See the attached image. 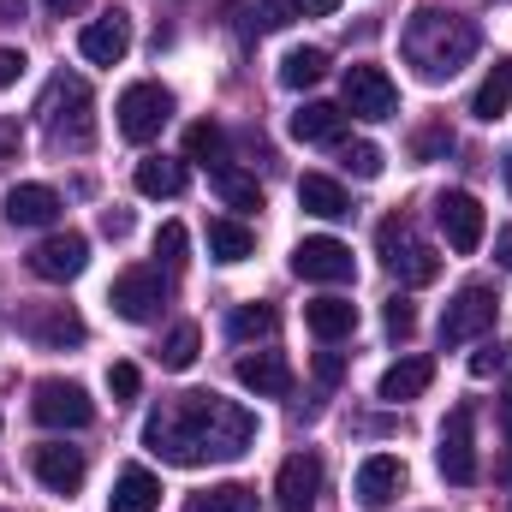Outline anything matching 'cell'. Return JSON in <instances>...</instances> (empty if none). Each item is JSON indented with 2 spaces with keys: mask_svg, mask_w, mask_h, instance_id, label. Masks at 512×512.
<instances>
[{
  "mask_svg": "<svg viewBox=\"0 0 512 512\" xmlns=\"http://www.w3.org/2000/svg\"><path fill=\"white\" fill-rule=\"evenodd\" d=\"M239 387L256 393V399H286L292 393V364L280 352H251V358H239Z\"/></svg>",
  "mask_w": 512,
  "mask_h": 512,
  "instance_id": "d6986e66",
  "label": "cell"
},
{
  "mask_svg": "<svg viewBox=\"0 0 512 512\" xmlns=\"http://www.w3.org/2000/svg\"><path fill=\"white\" fill-rule=\"evenodd\" d=\"M495 310H501L495 286H459L447 298V310H441V346H465V340L489 334L495 328Z\"/></svg>",
  "mask_w": 512,
  "mask_h": 512,
  "instance_id": "5b68a950",
  "label": "cell"
},
{
  "mask_svg": "<svg viewBox=\"0 0 512 512\" xmlns=\"http://www.w3.org/2000/svg\"><path fill=\"white\" fill-rule=\"evenodd\" d=\"M507 185H512V155H507Z\"/></svg>",
  "mask_w": 512,
  "mask_h": 512,
  "instance_id": "f907efd6",
  "label": "cell"
},
{
  "mask_svg": "<svg viewBox=\"0 0 512 512\" xmlns=\"http://www.w3.org/2000/svg\"><path fill=\"white\" fill-rule=\"evenodd\" d=\"M209 185H215V197H221L227 209H262L256 179H251V173H239L233 161H215V167H209Z\"/></svg>",
  "mask_w": 512,
  "mask_h": 512,
  "instance_id": "4316f807",
  "label": "cell"
},
{
  "mask_svg": "<svg viewBox=\"0 0 512 512\" xmlns=\"http://www.w3.org/2000/svg\"><path fill=\"white\" fill-rule=\"evenodd\" d=\"M495 262L512 268V227H501V239H495Z\"/></svg>",
  "mask_w": 512,
  "mask_h": 512,
  "instance_id": "7dc6e473",
  "label": "cell"
},
{
  "mask_svg": "<svg viewBox=\"0 0 512 512\" xmlns=\"http://www.w3.org/2000/svg\"><path fill=\"white\" fill-rule=\"evenodd\" d=\"M0 215L12 227H54L60 221V191L54 185H12L6 203H0Z\"/></svg>",
  "mask_w": 512,
  "mask_h": 512,
  "instance_id": "ac0fdd59",
  "label": "cell"
},
{
  "mask_svg": "<svg viewBox=\"0 0 512 512\" xmlns=\"http://www.w3.org/2000/svg\"><path fill=\"white\" fill-rule=\"evenodd\" d=\"M316 495H322V459L316 453H292L280 465V483H274L280 512H316Z\"/></svg>",
  "mask_w": 512,
  "mask_h": 512,
  "instance_id": "2e32d148",
  "label": "cell"
},
{
  "mask_svg": "<svg viewBox=\"0 0 512 512\" xmlns=\"http://www.w3.org/2000/svg\"><path fill=\"white\" fill-rule=\"evenodd\" d=\"M376 245H382L387 274H399L405 286H429V280L441 274L435 245H423V239H417V227H411L405 215H387L382 227H376Z\"/></svg>",
  "mask_w": 512,
  "mask_h": 512,
  "instance_id": "277c9868",
  "label": "cell"
},
{
  "mask_svg": "<svg viewBox=\"0 0 512 512\" xmlns=\"http://www.w3.org/2000/svg\"><path fill=\"white\" fill-rule=\"evenodd\" d=\"M185 251H191V233H185L179 221H167V227L155 233V256H161L167 268H179V262H185Z\"/></svg>",
  "mask_w": 512,
  "mask_h": 512,
  "instance_id": "d590c367",
  "label": "cell"
},
{
  "mask_svg": "<svg viewBox=\"0 0 512 512\" xmlns=\"http://www.w3.org/2000/svg\"><path fill=\"white\" fill-rule=\"evenodd\" d=\"M161 507V477L143 471V465H126L114 477V495H108V512H155Z\"/></svg>",
  "mask_w": 512,
  "mask_h": 512,
  "instance_id": "ffe728a7",
  "label": "cell"
},
{
  "mask_svg": "<svg viewBox=\"0 0 512 512\" xmlns=\"http://www.w3.org/2000/svg\"><path fill=\"white\" fill-rule=\"evenodd\" d=\"M399 489H405V465L393 459V453H370L364 465H358V507L382 512L399 501Z\"/></svg>",
  "mask_w": 512,
  "mask_h": 512,
  "instance_id": "e0dca14e",
  "label": "cell"
},
{
  "mask_svg": "<svg viewBox=\"0 0 512 512\" xmlns=\"http://www.w3.org/2000/svg\"><path fill=\"white\" fill-rule=\"evenodd\" d=\"M507 108H512V60H495V66H489V78H483V84H477V96H471V114L495 126Z\"/></svg>",
  "mask_w": 512,
  "mask_h": 512,
  "instance_id": "cb8c5ba5",
  "label": "cell"
},
{
  "mask_svg": "<svg viewBox=\"0 0 512 512\" xmlns=\"http://www.w3.org/2000/svg\"><path fill=\"white\" fill-rule=\"evenodd\" d=\"M387 334L393 340H411L417 334V304L411 298H387Z\"/></svg>",
  "mask_w": 512,
  "mask_h": 512,
  "instance_id": "74e56055",
  "label": "cell"
},
{
  "mask_svg": "<svg viewBox=\"0 0 512 512\" xmlns=\"http://www.w3.org/2000/svg\"><path fill=\"white\" fill-rule=\"evenodd\" d=\"M197 346H203L197 322H179V328L161 340V352H155V358H161V370H191V364H197Z\"/></svg>",
  "mask_w": 512,
  "mask_h": 512,
  "instance_id": "d6a6232c",
  "label": "cell"
},
{
  "mask_svg": "<svg viewBox=\"0 0 512 512\" xmlns=\"http://www.w3.org/2000/svg\"><path fill=\"white\" fill-rule=\"evenodd\" d=\"M471 405H453L447 411V423H441V441H435V465H441V477L453 483V489H465V483H477V441H471Z\"/></svg>",
  "mask_w": 512,
  "mask_h": 512,
  "instance_id": "ba28073f",
  "label": "cell"
},
{
  "mask_svg": "<svg viewBox=\"0 0 512 512\" xmlns=\"http://www.w3.org/2000/svg\"><path fill=\"white\" fill-rule=\"evenodd\" d=\"M84 268H90V239L84 233H48L30 251V274L36 280H78Z\"/></svg>",
  "mask_w": 512,
  "mask_h": 512,
  "instance_id": "4fadbf2b",
  "label": "cell"
},
{
  "mask_svg": "<svg viewBox=\"0 0 512 512\" xmlns=\"http://www.w3.org/2000/svg\"><path fill=\"white\" fill-rule=\"evenodd\" d=\"M185 155H191V161H203V167L227 161V131L215 126V120H197V126L185 131Z\"/></svg>",
  "mask_w": 512,
  "mask_h": 512,
  "instance_id": "836d02e7",
  "label": "cell"
},
{
  "mask_svg": "<svg viewBox=\"0 0 512 512\" xmlns=\"http://www.w3.org/2000/svg\"><path fill=\"white\" fill-rule=\"evenodd\" d=\"M42 346H84V322H78V310H66V304H54L48 316H30L24 322Z\"/></svg>",
  "mask_w": 512,
  "mask_h": 512,
  "instance_id": "f1b7e54d",
  "label": "cell"
},
{
  "mask_svg": "<svg viewBox=\"0 0 512 512\" xmlns=\"http://www.w3.org/2000/svg\"><path fill=\"white\" fill-rule=\"evenodd\" d=\"M256 441V417L239 399L221 393H173L143 417V447L167 465H209V459H239Z\"/></svg>",
  "mask_w": 512,
  "mask_h": 512,
  "instance_id": "6da1fadb",
  "label": "cell"
},
{
  "mask_svg": "<svg viewBox=\"0 0 512 512\" xmlns=\"http://www.w3.org/2000/svg\"><path fill=\"white\" fill-rule=\"evenodd\" d=\"M477 48H483L477 18L447 12V6H417V12L405 18V36H399V54L417 66V78H423V84L453 78V72H459Z\"/></svg>",
  "mask_w": 512,
  "mask_h": 512,
  "instance_id": "7a4b0ae2",
  "label": "cell"
},
{
  "mask_svg": "<svg viewBox=\"0 0 512 512\" xmlns=\"http://www.w3.org/2000/svg\"><path fill=\"white\" fill-rule=\"evenodd\" d=\"M298 18V6L292 0H262V30H286Z\"/></svg>",
  "mask_w": 512,
  "mask_h": 512,
  "instance_id": "60d3db41",
  "label": "cell"
},
{
  "mask_svg": "<svg viewBox=\"0 0 512 512\" xmlns=\"http://www.w3.org/2000/svg\"><path fill=\"white\" fill-rule=\"evenodd\" d=\"M102 233H108V239H126L131 233V209H102Z\"/></svg>",
  "mask_w": 512,
  "mask_h": 512,
  "instance_id": "ee69618b",
  "label": "cell"
},
{
  "mask_svg": "<svg viewBox=\"0 0 512 512\" xmlns=\"http://www.w3.org/2000/svg\"><path fill=\"white\" fill-rule=\"evenodd\" d=\"M340 96H346V114H358V120H393L399 114V90L382 66H346Z\"/></svg>",
  "mask_w": 512,
  "mask_h": 512,
  "instance_id": "9c48e42d",
  "label": "cell"
},
{
  "mask_svg": "<svg viewBox=\"0 0 512 512\" xmlns=\"http://www.w3.org/2000/svg\"><path fill=\"white\" fill-rule=\"evenodd\" d=\"M24 66H30V60H24L18 48H0V90H6V84H18V78H24Z\"/></svg>",
  "mask_w": 512,
  "mask_h": 512,
  "instance_id": "b9f144b4",
  "label": "cell"
},
{
  "mask_svg": "<svg viewBox=\"0 0 512 512\" xmlns=\"http://www.w3.org/2000/svg\"><path fill=\"white\" fill-rule=\"evenodd\" d=\"M114 114H120V137L126 143H149V137H161V126L173 120V90L167 84H131Z\"/></svg>",
  "mask_w": 512,
  "mask_h": 512,
  "instance_id": "52a82bcc",
  "label": "cell"
},
{
  "mask_svg": "<svg viewBox=\"0 0 512 512\" xmlns=\"http://www.w3.org/2000/svg\"><path fill=\"white\" fill-rule=\"evenodd\" d=\"M137 191L143 197H179L185 191V161H173V155H149V161H137Z\"/></svg>",
  "mask_w": 512,
  "mask_h": 512,
  "instance_id": "484cf974",
  "label": "cell"
},
{
  "mask_svg": "<svg viewBox=\"0 0 512 512\" xmlns=\"http://www.w3.org/2000/svg\"><path fill=\"white\" fill-rule=\"evenodd\" d=\"M185 512H256V489H245V483H221V489L191 495Z\"/></svg>",
  "mask_w": 512,
  "mask_h": 512,
  "instance_id": "1f68e13d",
  "label": "cell"
},
{
  "mask_svg": "<svg viewBox=\"0 0 512 512\" xmlns=\"http://www.w3.org/2000/svg\"><path fill=\"white\" fill-rule=\"evenodd\" d=\"M78 54L90 60V66H120L131 54V18L126 12H102V18H90L84 30H78Z\"/></svg>",
  "mask_w": 512,
  "mask_h": 512,
  "instance_id": "9a60e30c",
  "label": "cell"
},
{
  "mask_svg": "<svg viewBox=\"0 0 512 512\" xmlns=\"http://www.w3.org/2000/svg\"><path fill=\"white\" fill-rule=\"evenodd\" d=\"M340 376H346V358H340V352H322V358H316V382L334 387Z\"/></svg>",
  "mask_w": 512,
  "mask_h": 512,
  "instance_id": "7bdbcfd3",
  "label": "cell"
},
{
  "mask_svg": "<svg viewBox=\"0 0 512 512\" xmlns=\"http://www.w3.org/2000/svg\"><path fill=\"white\" fill-rule=\"evenodd\" d=\"M501 423H507V441H512V393L501 399Z\"/></svg>",
  "mask_w": 512,
  "mask_h": 512,
  "instance_id": "681fc988",
  "label": "cell"
},
{
  "mask_svg": "<svg viewBox=\"0 0 512 512\" xmlns=\"http://www.w3.org/2000/svg\"><path fill=\"white\" fill-rule=\"evenodd\" d=\"M429 382H435V364H429V358H399L382 376V399L387 405H405V399H417Z\"/></svg>",
  "mask_w": 512,
  "mask_h": 512,
  "instance_id": "d4e9b609",
  "label": "cell"
},
{
  "mask_svg": "<svg viewBox=\"0 0 512 512\" xmlns=\"http://www.w3.org/2000/svg\"><path fill=\"white\" fill-rule=\"evenodd\" d=\"M251 251H256V233L245 221H227V215L209 221V256H215V262H245Z\"/></svg>",
  "mask_w": 512,
  "mask_h": 512,
  "instance_id": "83f0119b",
  "label": "cell"
},
{
  "mask_svg": "<svg viewBox=\"0 0 512 512\" xmlns=\"http://www.w3.org/2000/svg\"><path fill=\"white\" fill-rule=\"evenodd\" d=\"M298 6V18H328V12H340V0H292Z\"/></svg>",
  "mask_w": 512,
  "mask_h": 512,
  "instance_id": "f6af8a7d",
  "label": "cell"
},
{
  "mask_svg": "<svg viewBox=\"0 0 512 512\" xmlns=\"http://www.w3.org/2000/svg\"><path fill=\"white\" fill-rule=\"evenodd\" d=\"M42 131H48V143L54 149H72V155H84L90 143H96V96H90V84L78 78V72H60L48 90H42Z\"/></svg>",
  "mask_w": 512,
  "mask_h": 512,
  "instance_id": "3957f363",
  "label": "cell"
},
{
  "mask_svg": "<svg viewBox=\"0 0 512 512\" xmlns=\"http://www.w3.org/2000/svg\"><path fill=\"white\" fill-rule=\"evenodd\" d=\"M304 328H310L316 340H346V334L358 328V304H352V298H310V304H304Z\"/></svg>",
  "mask_w": 512,
  "mask_h": 512,
  "instance_id": "44dd1931",
  "label": "cell"
},
{
  "mask_svg": "<svg viewBox=\"0 0 512 512\" xmlns=\"http://www.w3.org/2000/svg\"><path fill=\"white\" fill-rule=\"evenodd\" d=\"M298 203H304V215H322V221H346L352 215V197L328 173H304L298 179Z\"/></svg>",
  "mask_w": 512,
  "mask_h": 512,
  "instance_id": "7402d4cb",
  "label": "cell"
},
{
  "mask_svg": "<svg viewBox=\"0 0 512 512\" xmlns=\"http://www.w3.org/2000/svg\"><path fill=\"white\" fill-rule=\"evenodd\" d=\"M30 471H36V483H42L48 495H78L90 465H84L78 447H66V441H42V447L30 453Z\"/></svg>",
  "mask_w": 512,
  "mask_h": 512,
  "instance_id": "5bb4252c",
  "label": "cell"
},
{
  "mask_svg": "<svg viewBox=\"0 0 512 512\" xmlns=\"http://www.w3.org/2000/svg\"><path fill=\"white\" fill-rule=\"evenodd\" d=\"M292 274H298V280L340 286V280H352V274H358V262H352V245H340V239L316 233V239H298V251H292Z\"/></svg>",
  "mask_w": 512,
  "mask_h": 512,
  "instance_id": "8fae6325",
  "label": "cell"
},
{
  "mask_svg": "<svg viewBox=\"0 0 512 512\" xmlns=\"http://www.w3.org/2000/svg\"><path fill=\"white\" fill-rule=\"evenodd\" d=\"M447 149H453V126H423L411 137V155H417V161H441Z\"/></svg>",
  "mask_w": 512,
  "mask_h": 512,
  "instance_id": "e575fe53",
  "label": "cell"
},
{
  "mask_svg": "<svg viewBox=\"0 0 512 512\" xmlns=\"http://www.w3.org/2000/svg\"><path fill=\"white\" fill-rule=\"evenodd\" d=\"M512 364V346H483V352H471V376L483 382V376H501Z\"/></svg>",
  "mask_w": 512,
  "mask_h": 512,
  "instance_id": "f35d334b",
  "label": "cell"
},
{
  "mask_svg": "<svg viewBox=\"0 0 512 512\" xmlns=\"http://www.w3.org/2000/svg\"><path fill=\"white\" fill-rule=\"evenodd\" d=\"M274 328H280L274 304H239V310L227 316V340H239V346H251V340H268Z\"/></svg>",
  "mask_w": 512,
  "mask_h": 512,
  "instance_id": "f546056e",
  "label": "cell"
},
{
  "mask_svg": "<svg viewBox=\"0 0 512 512\" xmlns=\"http://www.w3.org/2000/svg\"><path fill=\"white\" fill-rule=\"evenodd\" d=\"M435 221H441V233H447V245L459 256H471L483 245V233H489V215H483V203L471 197V191H441V203H435Z\"/></svg>",
  "mask_w": 512,
  "mask_h": 512,
  "instance_id": "7c38bea8",
  "label": "cell"
},
{
  "mask_svg": "<svg viewBox=\"0 0 512 512\" xmlns=\"http://www.w3.org/2000/svg\"><path fill=\"white\" fill-rule=\"evenodd\" d=\"M12 155H18V126L0 120V161H12Z\"/></svg>",
  "mask_w": 512,
  "mask_h": 512,
  "instance_id": "bcb514c9",
  "label": "cell"
},
{
  "mask_svg": "<svg viewBox=\"0 0 512 512\" xmlns=\"http://www.w3.org/2000/svg\"><path fill=\"white\" fill-rule=\"evenodd\" d=\"M108 304L120 322H155L161 304H167V286H161V268H126L114 286H108Z\"/></svg>",
  "mask_w": 512,
  "mask_h": 512,
  "instance_id": "30bf717a",
  "label": "cell"
},
{
  "mask_svg": "<svg viewBox=\"0 0 512 512\" xmlns=\"http://www.w3.org/2000/svg\"><path fill=\"white\" fill-rule=\"evenodd\" d=\"M137 387H143L137 364H108V393H114V405H120V399H137Z\"/></svg>",
  "mask_w": 512,
  "mask_h": 512,
  "instance_id": "ab89813d",
  "label": "cell"
},
{
  "mask_svg": "<svg viewBox=\"0 0 512 512\" xmlns=\"http://www.w3.org/2000/svg\"><path fill=\"white\" fill-rule=\"evenodd\" d=\"M292 137H298V143H340V137H346V114H340L334 102H304V108L292 114Z\"/></svg>",
  "mask_w": 512,
  "mask_h": 512,
  "instance_id": "603a6c76",
  "label": "cell"
},
{
  "mask_svg": "<svg viewBox=\"0 0 512 512\" xmlns=\"http://www.w3.org/2000/svg\"><path fill=\"white\" fill-rule=\"evenodd\" d=\"M382 167H387V155L376 149V143H352V149H346V173H358V179H382Z\"/></svg>",
  "mask_w": 512,
  "mask_h": 512,
  "instance_id": "8d00e7d4",
  "label": "cell"
},
{
  "mask_svg": "<svg viewBox=\"0 0 512 512\" xmlns=\"http://www.w3.org/2000/svg\"><path fill=\"white\" fill-rule=\"evenodd\" d=\"M30 417L42 429H90L96 423V405H90V393L78 382L48 376V382H36V393H30Z\"/></svg>",
  "mask_w": 512,
  "mask_h": 512,
  "instance_id": "8992f818",
  "label": "cell"
},
{
  "mask_svg": "<svg viewBox=\"0 0 512 512\" xmlns=\"http://www.w3.org/2000/svg\"><path fill=\"white\" fill-rule=\"evenodd\" d=\"M322 72H328V54L322 48H292L280 60V84L286 90H310V84H322Z\"/></svg>",
  "mask_w": 512,
  "mask_h": 512,
  "instance_id": "4dcf8cb0",
  "label": "cell"
},
{
  "mask_svg": "<svg viewBox=\"0 0 512 512\" xmlns=\"http://www.w3.org/2000/svg\"><path fill=\"white\" fill-rule=\"evenodd\" d=\"M42 6H48V12H78L84 0H42Z\"/></svg>",
  "mask_w": 512,
  "mask_h": 512,
  "instance_id": "c3c4849f",
  "label": "cell"
}]
</instances>
